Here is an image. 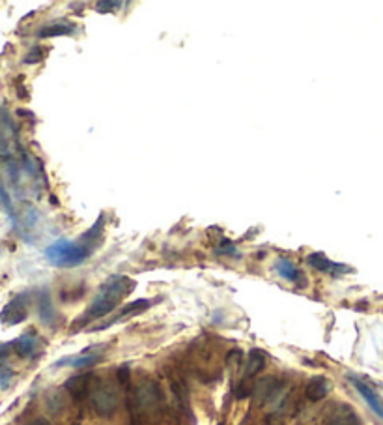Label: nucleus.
Instances as JSON below:
<instances>
[{
  "mask_svg": "<svg viewBox=\"0 0 383 425\" xmlns=\"http://www.w3.org/2000/svg\"><path fill=\"white\" fill-rule=\"evenodd\" d=\"M324 425H359V418L350 407H340V410L333 412L325 419Z\"/></svg>",
  "mask_w": 383,
  "mask_h": 425,
  "instance_id": "f3484780",
  "label": "nucleus"
},
{
  "mask_svg": "<svg viewBox=\"0 0 383 425\" xmlns=\"http://www.w3.org/2000/svg\"><path fill=\"white\" fill-rule=\"evenodd\" d=\"M135 289V281L129 280L128 275H112L105 281L101 289H99L98 296L93 298V302L90 303V308L84 311L75 321V324L71 326V332L81 330L82 326H87L88 322L98 321L101 317H107L112 313L117 305L122 302L123 298L128 296L129 292Z\"/></svg>",
  "mask_w": 383,
  "mask_h": 425,
  "instance_id": "f257e3e1",
  "label": "nucleus"
},
{
  "mask_svg": "<svg viewBox=\"0 0 383 425\" xmlns=\"http://www.w3.org/2000/svg\"><path fill=\"white\" fill-rule=\"evenodd\" d=\"M99 360H101V354H93V352H88V354L62 358V360H59L57 363H54V367H73V369H81V367L96 366Z\"/></svg>",
  "mask_w": 383,
  "mask_h": 425,
  "instance_id": "4468645a",
  "label": "nucleus"
},
{
  "mask_svg": "<svg viewBox=\"0 0 383 425\" xmlns=\"http://www.w3.org/2000/svg\"><path fill=\"white\" fill-rule=\"evenodd\" d=\"M0 204H2V208L6 210V214L10 216V219H12L13 225L17 227V216H15V210H13L12 199H10V195H8L6 189H4V186H2V182H0Z\"/></svg>",
  "mask_w": 383,
  "mask_h": 425,
  "instance_id": "6ab92c4d",
  "label": "nucleus"
},
{
  "mask_svg": "<svg viewBox=\"0 0 383 425\" xmlns=\"http://www.w3.org/2000/svg\"><path fill=\"white\" fill-rule=\"evenodd\" d=\"M66 390L70 391L75 399H79V397H82L84 394H88V390H90V377H88V375L73 377V379H70L66 382Z\"/></svg>",
  "mask_w": 383,
  "mask_h": 425,
  "instance_id": "a211bd4d",
  "label": "nucleus"
},
{
  "mask_svg": "<svg viewBox=\"0 0 383 425\" xmlns=\"http://www.w3.org/2000/svg\"><path fill=\"white\" fill-rule=\"evenodd\" d=\"M29 300L30 296L27 292L17 294L12 302L8 303L6 308L2 309V313H0V322L6 324V326H15L19 322H23L24 319L29 317Z\"/></svg>",
  "mask_w": 383,
  "mask_h": 425,
  "instance_id": "39448f33",
  "label": "nucleus"
},
{
  "mask_svg": "<svg viewBox=\"0 0 383 425\" xmlns=\"http://www.w3.org/2000/svg\"><path fill=\"white\" fill-rule=\"evenodd\" d=\"M77 32L75 23L70 21H54V23H47L43 29L38 30V38H57V36H71Z\"/></svg>",
  "mask_w": 383,
  "mask_h": 425,
  "instance_id": "9b49d317",
  "label": "nucleus"
},
{
  "mask_svg": "<svg viewBox=\"0 0 383 425\" xmlns=\"http://www.w3.org/2000/svg\"><path fill=\"white\" fill-rule=\"evenodd\" d=\"M275 270H277V274H279L283 280L292 281V283H297L299 280H303L301 272H299L296 264L288 261V259H279V261L275 262Z\"/></svg>",
  "mask_w": 383,
  "mask_h": 425,
  "instance_id": "dca6fc26",
  "label": "nucleus"
},
{
  "mask_svg": "<svg viewBox=\"0 0 383 425\" xmlns=\"http://www.w3.org/2000/svg\"><path fill=\"white\" fill-rule=\"evenodd\" d=\"M264 367H266V354H264L262 350L255 349L249 354V360H247V363H245V373H243V380H241V382H247L249 379L256 377V375L260 373Z\"/></svg>",
  "mask_w": 383,
  "mask_h": 425,
  "instance_id": "2eb2a0df",
  "label": "nucleus"
},
{
  "mask_svg": "<svg viewBox=\"0 0 383 425\" xmlns=\"http://www.w3.org/2000/svg\"><path fill=\"white\" fill-rule=\"evenodd\" d=\"M283 390H285V384L280 382L279 379L275 377H266V379H260L253 386V397L258 405H267V403L277 401L280 396H283Z\"/></svg>",
  "mask_w": 383,
  "mask_h": 425,
  "instance_id": "423d86ee",
  "label": "nucleus"
},
{
  "mask_svg": "<svg viewBox=\"0 0 383 425\" xmlns=\"http://www.w3.org/2000/svg\"><path fill=\"white\" fill-rule=\"evenodd\" d=\"M12 349L15 350V354L21 356V358H29V360H34L41 354V338L36 332H27L23 333L21 338H17L12 343Z\"/></svg>",
  "mask_w": 383,
  "mask_h": 425,
  "instance_id": "0eeeda50",
  "label": "nucleus"
},
{
  "mask_svg": "<svg viewBox=\"0 0 383 425\" xmlns=\"http://www.w3.org/2000/svg\"><path fill=\"white\" fill-rule=\"evenodd\" d=\"M329 391H331V382L329 380L325 379V377H314L307 384L305 396L310 401H322L324 397H327Z\"/></svg>",
  "mask_w": 383,
  "mask_h": 425,
  "instance_id": "ddd939ff",
  "label": "nucleus"
},
{
  "mask_svg": "<svg viewBox=\"0 0 383 425\" xmlns=\"http://www.w3.org/2000/svg\"><path fill=\"white\" fill-rule=\"evenodd\" d=\"M96 8H98V12L109 13V12H114V10H118V8H122V2H98Z\"/></svg>",
  "mask_w": 383,
  "mask_h": 425,
  "instance_id": "aec40b11",
  "label": "nucleus"
},
{
  "mask_svg": "<svg viewBox=\"0 0 383 425\" xmlns=\"http://www.w3.org/2000/svg\"><path fill=\"white\" fill-rule=\"evenodd\" d=\"M38 313H40L41 322L45 326H51L52 322L57 321V311H54V305L51 302V294L49 291H41L38 294Z\"/></svg>",
  "mask_w": 383,
  "mask_h": 425,
  "instance_id": "f8f14e48",
  "label": "nucleus"
},
{
  "mask_svg": "<svg viewBox=\"0 0 383 425\" xmlns=\"http://www.w3.org/2000/svg\"><path fill=\"white\" fill-rule=\"evenodd\" d=\"M307 262L314 270L324 272V274L343 275V274H352V272H354V268H350L346 264H340V262H333L331 259H327L324 253H313V255H308Z\"/></svg>",
  "mask_w": 383,
  "mask_h": 425,
  "instance_id": "6e6552de",
  "label": "nucleus"
},
{
  "mask_svg": "<svg viewBox=\"0 0 383 425\" xmlns=\"http://www.w3.org/2000/svg\"><path fill=\"white\" fill-rule=\"evenodd\" d=\"M41 59H43V49H41V47H34V49L29 52V57L24 59V62H27V64H36V62H40Z\"/></svg>",
  "mask_w": 383,
  "mask_h": 425,
  "instance_id": "412c9836",
  "label": "nucleus"
},
{
  "mask_svg": "<svg viewBox=\"0 0 383 425\" xmlns=\"http://www.w3.org/2000/svg\"><path fill=\"white\" fill-rule=\"evenodd\" d=\"M151 305V300H135V302L128 303L126 308L120 309V313L117 315V317H112L111 321H107L105 324H99V326L92 328L90 332H99V330H105V328L112 326V324H117V322L123 321V319H128V317H133V315H139L142 313V311H146V309Z\"/></svg>",
  "mask_w": 383,
  "mask_h": 425,
  "instance_id": "9d476101",
  "label": "nucleus"
},
{
  "mask_svg": "<svg viewBox=\"0 0 383 425\" xmlns=\"http://www.w3.org/2000/svg\"><path fill=\"white\" fill-rule=\"evenodd\" d=\"M92 247L84 242H70V240H60L54 242L45 250L47 261L52 266L59 268H71V266H79L92 255Z\"/></svg>",
  "mask_w": 383,
  "mask_h": 425,
  "instance_id": "f03ea898",
  "label": "nucleus"
},
{
  "mask_svg": "<svg viewBox=\"0 0 383 425\" xmlns=\"http://www.w3.org/2000/svg\"><path fill=\"white\" fill-rule=\"evenodd\" d=\"M90 403L99 416H112L120 403L118 388L111 382H96L90 388Z\"/></svg>",
  "mask_w": 383,
  "mask_h": 425,
  "instance_id": "20e7f679",
  "label": "nucleus"
},
{
  "mask_svg": "<svg viewBox=\"0 0 383 425\" xmlns=\"http://www.w3.org/2000/svg\"><path fill=\"white\" fill-rule=\"evenodd\" d=\"M29 425H51V424H49V422H47V419L40 418V419H34V422H30Z\"/></svg>",
  "mask_w": 383,
  "mask_h": 425,
  "instance_id": "4be33fe9",
  "label": "nucleus"
},
{
  "mask_svg": "<svg viewBox=\"0 0 383 425\" xmlns=\"http://www.w3.org/2000/svg\"><path fill=\"white\" fill-rule=\"evenodd\" d=\"M350 380H352V384H354L355 390L359 391V396L365 399L366 405L372 408V412L376 414L377 418L383 419V399L382 397L377 396L376 391L372 390L370 386L366 384V382H363L361 379H357V377H350Z\"/></svg>",
  "mask_w": 383,
  "mask_h": 425,
  "instance_id": "1a4fd4ad",
  "label": "nucleus"
},
{
  "mask_svg": "<svg viewBox=\"0 0 383 425\" xmlns=\"http://www.w3.org/2000/svg\"><path fill=\"white\" fill-rule=\"evenodd\" d=\"M165 396L159 382L156 380H142L133 391V403L137 412L153 414L161 408Z\"/></svg>",
  "mask_w": 383,
  "mask_h": 425,
  "instance_id": "7ed1b4c3",
  "label": "nucleus"
}]
</instances>
